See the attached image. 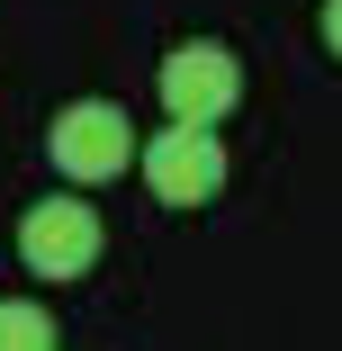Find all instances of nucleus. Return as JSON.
Here are the masks:
<instances>
[{"label":"nucleus","instance_id":"39448f33","mask_svg":"<svg viewBox=\"0 0 342 351\" xmlns=\"http://www.w3.org/2000/svg\"><path fill=\"white\" fill-rule=\"evenodd\" d=\"M0 351H54V315L36 298H0Z\"/></svg>","mask_w":342,"mask_h":351},{"label":"nucleus","instance_id":"20e7f679","mask_svg":"<svg viewBox=\"0 0 342 351\" xmlns=\"http://www.w3.org/2000/svg\"><path fill=\"white\" fill-rule=\"evenodd\" d=\"M135 162H145V180H154L162 207H208L225 189V145H217L208 126H162Z\"/></svg>","mask_w":342,"mask_h":351},{"label":"nucleus","instance_id":"f257e3e1","mask_svg":"<svg viewBox=\"0 0 342 351\" xmlns=\"http://www.w3.org/2000/svg\"><path fill=\"white\" fill-rule=\"evenodd\" d=\"M45 154H54V171L73 180V189H99V180L135 171V154H145V145H135V126H126L117 99H73V108H54Z\"/></svg>","mask_w":342,"mask_h":351},{"label":"nucleus","instance_id":"f03ea898","mask_svg":"<svg viewBox=\"0 0 342 351\" xmlns=\"http://www.w3.org/2000/svg\"><path fill=\"white\" fill-rule=\"evenodd\" d=\"M234 99H243V63H234V45L189 36V45L162 54V108H171V126H225Z\"/></svg>","mask_w":342,"mask_h":351},{"label":"nucleus","instance_id":"423d86ee","mask_svg":"<svg viewBox=\"0 0 342 351\" xmlns=\"http://www.w3.org/2000/svg\"><path fill=\"white\" fill-rule=\"evenodd\" d=\"M324 45L342 54V0H324Z\"/></svg>","mask_w":342,"mask_h":351},{"label":"nucleus","instance_id":"7ed1b4c3","mask_svg":"<svg viewBox=\"0 0 342 351\" xmlns=\"http://www.w3.org/2000/svg\"><path fill=\"white\" fill-rule=\"evenodd\" d=\"M108 226H99V207H82V189H63V198H36L27 217H19V261L36 279H82L99 261Z\"/></svg>","mask_w":342,"mask_h":351}]
</instances>
